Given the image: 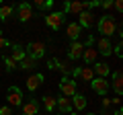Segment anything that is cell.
<instances>
[{
  "instance_id": "6da1fadb",
  "label": "cell",
  "mask_w": 123,
  "mask_h": 115,
  "mask_svg": "<svg viewBox=\"0 0 123 115\" xmlns=\"http://www.w3.org/2000/svg\"><path fill=\"white\" fill-rule=\"evenodd\" d=\"M98 33H103V37H107L109 39L113 33H117V23L113 21V17H103L101 21H98Z\"/></svg>"
},
{
  "instance_id": "7a4b0ae2",
  "label": "cell",
  "mask_w": 123,
  "mask_h": 115,
  "mask_svg": "<svg viewBox=\"0 0 123 115\" xmlns=\"http://www.w3.org/2000/svg\"><path fill=\"white\" fill-rule=\"evenodd\" d=\"M60 90H62V97H68V99H72L76 95V82L72 78H62V82H60Z\"/></svg>"
},
{
  "instance_id": "3957f363",
  "label": "cell",
  "mask_w": 123,
  "mask_h": 115,
  "mask_svg": "<svg viewBox=\"0 0 123 115\" xmlns=\"http://www.w3.org/2000/svg\"><path fill=\"white\" fill-rule=\"evenodd\" d=\"M64 21H66L64 13H51V14L45 17V25H47L49 29H60V27L64 25Z\"/></svg>"
},
{
  "instance_id": "277c9868",
  "label": "cell",
  "mask_w": 123,
  "mask_h": 115,
  "mask_svg": "<svg viewBox=\"0 0 123 115\" xmlns=\"http://www.w3.org/2000/svg\"><path fill=\"white\" fill-rule=\"evenodd\" d=\"M27 49H29V58H33V60L45 56V43H41V41H31Z\"/></svg>"
},
{
  "instance_id": "5b68a950",
  "label": "cell",
  "mask_w": 123,
  "mask_h": 115,
  "mask_svg": "<svg viewBox=\"0 0 123 115\" xmlns=\"http://www.w3.org/2000/svg\"><path fill=\"white\" fill-rule=\"evenodd\" d=\"M90 86H92V90L94 93H98V95H107V90H109V82H107V78H94L90 80Z\"/></svg>"
},
{
  "instance_id": "8992f818",
  "label": "cell",
  "mask_w": 123,
  "mask_h": 115,
  "mask_svg": "<svg viewBox=\"0 0 123 115\" xmlns=\"http://www.w3.org/2000/svg\"><path fill=\"white\" fill-rule=\"evenodd\" d=\"M78 25L80 29H88V27L94 25V14L90 13V10H82V13L78 14Z\"/></svg>"
},
{
  "instance_id": "52a82bcc",
  "label": "cell",
  "mask_w": 123,
  "mask_h": 115,
  "mask_svg": "<svg viewBox=\"0 0 123 115\" xmlns=\"http://www.w3.org/2000/svg\"><path fill=\"white\" fill-rule=\"evenodd\" d=\"M8 103H10L12 107L23 105V93H21L18 86H10V89H8Z\"/></svg>"
},
{
  "instance_id": "ba28073f",
  "label": "cell",
  "mask_w": 123,
  "mask_h": 115,
  "mask_svg": "<svg viewBox=\"0 0 123 115\" xmlns=\"http://www.w3.org/2000/svg\"><path fill=\"white\" fill-rule=\"evenodd\" d=\"M111 51H113V45H111V41L107 39V37H101V39L97 41V53L111 56Z\"/></svg>"
},
{
  "instance_id": "9c48e42d",
  "label": "cell",
  "mask_w": 123,
  "mask_h": 115,
  "mask_svg": "<svg viewBox=\"0 0 123 115\" xmlns=\"http://www.w3.org/2000/svg\"><path fill=\"white\" fill-rule=\"evenodd\" d=\"M17 14H18V21L27 23L29 19H33V8H31L29 4H21V6L17 8Z\"/></svg>"
},
{
  "instance_id": "30bf717a",
  "label": "cell",
  "mask_w": 123,
  "mask_h": 115,
  "mask_svg": "<svg viewBox=\"0 0 123 115\" xmlns=\"http://www.w3.org/2000/svg\"><path fill=\"white\" fill-rule=\"evenodd\" d=\"M70 60H78V58H82L84 53V43H80V41H74V43L70 45Z\"/></svg>"
},
{
  "instance_id": "8fae6325",
  "label": "cell",
  "mask_w": 123,
  "mask_h": 115,
  "mask_svg": "<svg viewBox=\"0 0 123 115\" xmlns=\"http://www.w3.org/2000/svg\"><path fill=\"white\" fill-rule=\"evenodd\" d=\"M25 82H27V89L29 90H37L41 86V82H43V76L41 74H33V76H29Z\"/></svg>"
},
{
  "instance_id": "7c38bea8",
  "label": "cell",
  "mask_w": 123,
  "mask_h": 115,
  "mask_svg": "<svg viewBox=\"0 0 123 115\" xmlns=\"http://www.w3.org/2000/svg\"><path fill=\"white\" fill-rule=\"evenodd\" d=\"M94 74H97V78H107V76L111 74V68L107 66L105 62H98V64H94Z\"/></svg>"
},
{
  "instance_id": "4fadbf2b",
  "label": "cell",
  "mask_w": 123,
  "mask_h": 115,
  "mask_svg": "<svg viewBox=\"0 0 123 115\" xmlns=\"http://www.w3.org/2000/svg\"><path fill=\"white\" fill-rule=\"evenodd\" d=\"M80 31H82V29H80V25H78V23H70V25L66 27V35L70 37L72 41H78V35H80Z\"/></svg>"
},
{
  "instance_id": "5bb4252c",
  "label": "cell",
  "mask_w": 123,
  "mask_h": 115,
  "mask_svg": "<svg viewBox=\"0 0 123 115\" xmlns=\"http://www.w3.org/2000/svg\"><path fill=\"white\" fill-rule=\"evenodd\" d=\"M39 113V103L37 101H29L23 105V115H37Z\"/></svg>"
},
{
  "instance_id": "9a60e30c",
  "label": "cell",
  "mask_w": 123,
  "mask_h": 115,
  "mask_svg": "<svg viewBox=\"0 0 123 115\" xmlns=\"http://www.w3.org/2000/svg\"><path fill=\"white\" fill-rule=\"evenodd\" d=\"M70 101H72V109H76V111H82L86 107V97L84 95H74Z\"/></svg>"
},
{
  "instance_id": "2e32d148",
  "label": "cell",
  "mask_w": 123,
  "mask_h": 115,
  "mask_svg": "<svg viewBox=\"0 0 123 115\" xmlns=\"http://www.w3.org/2000/svg\"><path fill=\"white\" fill-rule=\"evenodd\" d=\"M64 10H68L72 14H80L84 10V2H66L64 4Z\"/></svg>"
},
{
  "instance_id": "e0dca14e",
  "label": "cell",
  "mask_w": 123,
  "mask_h": 115,
  "mask_svg": "<svg viewBox=\"0 0 123 115\" xmlns=\"http://www.w3.org/2000/svg\"><path fill=\"white\" fill-rule=\"evenodd\" d=\"M55 105L60 107L62 113H68V111H72V101H70L68 97H60V99H55Z\"/></svg>"
},
{
  "instance_id": "ac0fdd59",
  "label": "cell",
  "mask_w": 123,
  "mask_h": 115,
  "mask_svg": "<svg viewBox=\"0 0 123 115\" xmlns=\"http://www.w3.org/2000/svg\"><path fill=\"white\" fill-rule=\"evenodd\" d=\"M113 89H115V93H117V95L123 93V76H121V70H117L113 74Z\"/></svg>"
},
{
  "instance_id": "d6986e66",
  "label": "cell",
  "mask_w": 123,
  "mask_h": 115,
  "mask_svg": "<svg viewBox=\"0 0 123 115\" xmlns=\"http://www.w3.org/2000/svg\"><path fill=\"white\" fill-rule=\"evenodd\" d=\"M25 56H27V53H25V49H23L21 47V45H12V56H8L10 58V60H14V62H23V60H25Z\"/></svg>"
},
{
  "instance_id": "ffe728a7",
  "label": "cell",
  "mask_w": 123,
  "mask_h": 115,
  "mask_svg": "<svg viewBox=\"0 0 123 115\" xmlns=\"http://www.w3.org/2000/svg\"><path fill=\"white\" fill-rule=\"evenodd\" d=\"M97 56H98V53H97V49H94V47H84L82 58H84V62H86V64H92L94 60H97Z\"/></svg>"
},
{
  "instance_id": "44dd1931",
  "label": "cell",
  "mask_w": 123,
  "mask_h": 115,
  "mask_svg": "<svg viewBox=\"0 0 123 115\" xmlns=\"http://www.w3.org/2000/svg\"><path fill=\"white\" fill-rule=\"evenodd\" d=\"M78 78H80V80H86V82H90V80L94 78V72H92V68H90V66H84V68H80V74H78Z\"/></svg>"
},
{
  "instance_id": "7402d4cb",
  "label": "cell",
  "mask_w": 123,
  "mask_h": 115,
  "mask_svg": "<svg viewBox=\"0 0 123 115\" xmlns=\"http://www.w3.org/2000/svg\"><path fill=\"white\" fill-rule=\"evenodd\" d=\"M35 66H37V60H33V58H29V56H25V60L18 62V68H23V70H33Z\"/></svg>"
},
{
  "instance_id": "603a6c76",
  "label": "cell",
  "mask_w": 123,
  "mask_h": 115,
  "mask_svg": "<svg viewBox=\"0 0 123 115\" xmlns=\"http://www.w3.org/2000/svg\"><path fill=\"white\" fill-rule=\"evenodd\" d=\"M57 68L62 70V74H66L64 78H68V74H72V62H70V60H62V62H57Z\"/></svg>"
},
{
  "instance_id": "cb8c5ba5",
  "label": "cell",
  "mask_w": 123,
  "mask_h": 115,
  "mask_svg": "<svg viewBox=\"0 0 123 115\" xmlns=\"http://www.w3.org/2000/svg\"><path fill=\"white\" fill-rule=\"evenodd\" d=\"M12 13H14L12 6H8V4H0V21H6V19H8Z\"/></svg>"
},
{
  "instance_id": "d4e9b609",
  "label": "cell",
  "mask_w": 123,
  "mask_h": 115,
  "mask_svg": "<svg viewBox=\"0 0 123 115\" xmlns=\"http://www.w3.org/2000/svg\"><path fill=\"white\" fill-rule=\"evenodd\" d=\"M43 105L47 111H53L55 109V97H51V95H45L43 97Z\"/></svg>"
},
{
  "instance_id": "484cf974",
  "label": "cell",
  "mask_w": 123,
  "mask_h": 115,
  "mask_svg": "<svg viewBox=\"0 0 123 115\" xmlns=\"http://www.w3.org/2000/svg\"><path fill=\"white\" fill-rule=\"evenodd\" d=\"M4 62H6V68H8V70H14V68H18V64L14 62V60H10V58H4Z\"/></svg>"
},
{
  "instance_id": "4316f807",
  "label": "cell",
  "mask_w": 123,
  "mask_h": 115,
  "mask_svg": "<svg viewBox=\"0 0 123 115\" xmlns=\"http://www.w3.org/2000/svg\"><path fill=\"white\" fill-rule=\"evenodd\" d=\"M0 115H12V109L10 107H2L0 109Z\"/></svg>"
},
{
  "instance_id": "83f0119b",
  "label": "cell",
  "mask_w": 123,
  "mask_h": 115,
  "mask_svg": "<svg viewBox=\"0 0 123 115\" xmlns=\"http://www.w3.org/2000/svg\"><path fill=\"white\" fill-rule=\"evenodd\" d=\"M4 47H8V41H6V39H4L2 35H0V51H2Z\"/></svg>"
},
{
  "instance_id": "f1b7e54d",
  "label": "cell",
  "mask_w": 123,
  "mask_h": 115,
  "mask_svg": "<svg viewBox=\"0 0 123 115\" xmlns=\"http://www.w3.org/2000/svg\"><path fill=\"white\" fill-rule=\"evenodd\" d=\"M103 8H113V0H107V2H101Z\"/></svg>"
},
{
  "instance_id": "f546056e",
  "label": "cell",
  "mask_w": 123,
  "mask_h": 115,
  "mask_svg": "<svg viewBox=\"0 0 123 115\" xmlns=\"http://www.w3.org/2000/svg\"><path fill=\"white\" fill-rule=\"evenodd\" d=\"M47 68H51V70H53V68H57V60H49V62H47Z\"/></svg>"
},
{
  "instance_id": "4dcf8cb0",
  "label": "cell",
  "mask_w": 123,
  "mask_h": 115,
  "mask_svg": "<svg viewBox=\"0 0 123 115\" xmlns=\"http://www.w3.org/2000/svg\"><path fill=\"white\" fill-rule=\"evenodd\" d=\"M113 6H115L117 10H121V8H123V2H121V0H115V2H113Z\"/></svg>"
},
{
  "instance_id": "1f68e13d",
  "label": "cell",
  "mask_w": 123,
  "mask_h": 115,
  "mask_svg": "<svg viewBox=\"0 0 123 115\" xmlns=\"http://www.w3.org/2000/svg\"><path fill=\"white\" fill-rule=\"evenodd\" d=\"M35 6H39V8H45V2H43V0H35Z\"/></svg>"
},
{
  "instance_id": "d6a6232c",
  "label": "cell",
  "mask_w": 123,
  "mask_h": 115,
  "mask_svg": "<svg viewBox=\"0 0 123 115\" xmlns=\"http://www.w3.org/2000/svg\"><path fill=\"white\" fill-rule=\"evenodd\" d=\"M111 105V99H103V107H109Z\"/></svg>"
},
{
  "instance_id": "836d02e7",
  "label": "cell",
  "mask_w": 123,
  "mask_h": 115,
  "mask_svg": "<svg viewBox=\"0 0 123 115\" xmlns=\"http://www.w3.org/2000/svg\"><path fill=\"white\" fill-rule=\"evenodd\" d=\"M115 115H123V111H121V109H117V111H115Z\"/></svg>"
},
{
  "instance_id": "e575fe53",
  "label": "cell",
  "mask_w": 123,
  "mask_h": 115,
  "mask_svg": "<svg viewBox=\"0 0 123 115\" xmlns=\"http://www.w3.org/2000/svg\"><path fill=\"white\" fill-rule=\"evenodd\" d=\"M0 35H2V31H0Z\"/></svg>"
},
{
  "instance_id": "d590c367",
  "label": "cell",
  "mask_w": 123,
  "mask_h": 115,
  "mask_svg": "<svg viewBox=\"0 0 123 115\" xmlns=\"http://www.w3.org/2000/svg\"><path fill=\"white\" fill-rule=\"evenodd\" d=\"M90 115H94V113H90Z\"/></svg>"
},
{
  "instance_id": "8d00e7d4",
  "label": "cell",
  "mask_w": 123,
  "mask_h": 115,
  "mask_svg": "<svg viewBox=\"0 0 123 115\" xmlns=\"http://www.w3.org/2000/svg\"><path fill=\"white\" fill-rule=\"evenodd\" d=\"M60 115H62V113H60Z\"/></svg>"
}]
</instances>
